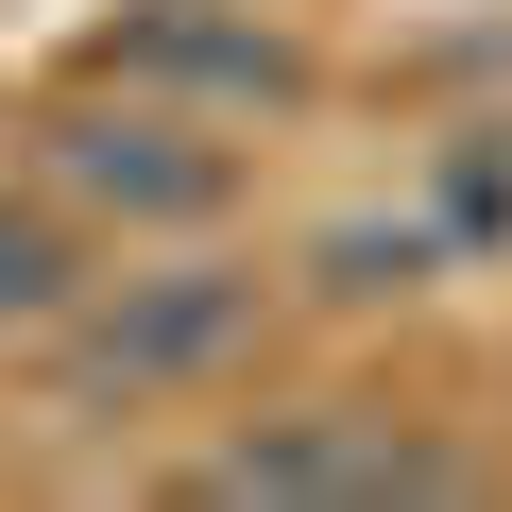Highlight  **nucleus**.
I'll return each mask as SVG.
<instances>
[{
  "label": "nucleus",
  "mask_w": 512,
  "mask_h": 512,
  "mask_svg": "<svg viewBox=\"0 0 512 512\" xmlns=\"http://www.w3.org/2000/svg\"><path fill=\"white\" fill-rule=\"evenodd\" d=\"M35 171L69 188V222H120V239H205V222H239V188H256L239 120H205V103H171V86H120V69H86V103H52Z\"/></svg>",
  "instance_id": "2"
},
{
  "label": "nucleus",
  "mask_w": 512,
  "mask_h": 512,
  "mask_svg": "<svg viewBox=\"0 0 512 512\" xmlns=\"http://www.w3.org/2000/svg\"><path fill=\"white\" fill-rule=\"evenodd\" d=\"M188 495H222V512H393V495H478V461H461L444 427L376 410V393H325V410L222 427V444L188 461Z\"/></svg>",
  "instance_id": "3"
},
{
  "label": "nucleus",
  "mask_w": 512,
  "mask_h": 512,
  "mask_svg": "<svg viewBox=\"0 0 512 512\" xmlns=\"http://www.w3.org/2000/svg\"><path fill=\"white\" fill-rule=\"evenodd\" d=\"M69 291H86V222H69V188L35 171V188H0V342H52Z\"/></svg>",
  "instance_id": "5"
},
{
  "label": "nucleus",
  "mask_w": 512,
  "mask_h": 512,
  "mask_svg": "<svg viewBox=\"0 0 512 512\" xmlns=\"http://www.w3.org/2000/svg\"><path fill=\"white\" fill-rule=\"evenodd\" d=\"M274 325V291L239 274V256H154V274H86L52 308V393L69 410H154V393H222Z\"/></svg>",
  "instance_id": "1"
},
{
  "label": "nucleus",
  "mask_w": 512,
  "mask_h": 512,
  "mask_svg": "<svg viewBox=\"0 0 512 512\" xmlns=\"http://www.w3.org/2000/svg\"><path fill=\"white\" fill-rule=\"evenodd\" d=\"M86 69L171 86V103H205V120H291V103L325 86L308 35H291V18H256V0H137V18H103Z\"/></svg>",
  "instance_id": "4"
}]
</instances>
